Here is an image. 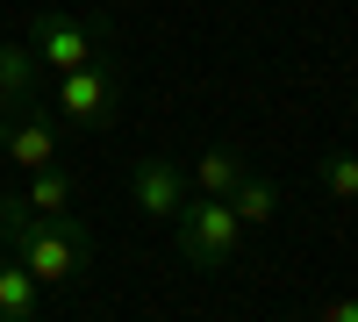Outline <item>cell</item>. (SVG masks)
Returning a JSON list of instances; mask_svg holds the SVG:
<instances>
[{
    "instance_id": "6da1fadb",
    "label": "cell",
    "mask_w": 358,
    "mask_h": 322,
    "mask_svg": "<svg viewBox=\"0 0 358 322\" xmlns=\"http://www.w3.org/2000/svg\"><path fill=\"white\" fill-rule=\"evenodd\" d=\"M0 244H8L43 286H79L94 272V229L72 208L65 215H36L22 193H0Z\"/></svg>"
},
{
    "instance_id": "7a4b0ae2",
    "label": "cell",
    "mask_w": 358,
    "mask_h": 322,
    "mask_svg": "<svg viewBox=\"0 0 358 322\" xmlns=\"http://www.w3.org/2000/svg\"><path fill=\"white\" fill-rule=\"evenodd\" d=\"M172 244H179V258H187L194 272H229L236 265V251H244V222H236V208L222 193H187V208H179L172 222Z\"/></svg>"
},
{
    "instance_id": "3957f363",
    "label": "cell",
    "mask_w": 358,
    "mask_h": 322,
    "mask_svg": "<svg viewBox=\"0 0 358 322\" xmlns=\"http://www.w3.org/2000/svg\"><path fill=\"white\" fill-rule=\"evenodd\" d=\"M50 94H57V115H65L72 129L101 136V129H115V115H122V72H115L108 57H94V65L57 72V79H50Z\"/></svg>"
},
{
    "instance_id": "277c9868",
    "label": "cell",
    "mask_w": 358,
    "mask_h": 322,
    "mask_svg": "<svg viewBox=\"0 0 358 322\" xmlns=\"http://www.w3.org/2000/svg\"><path fill=\"white\" fill-rule=\"evenodd\" d=\"M108 22L101 15H36L29 22V50H36V65L57 79V72H72V65H94V57H108Z\"/></svg>"
},
{
    "instance_id": "5b68a950",
    "label": "cell",
    "mask_w": 358,
    "mask_h": 322,
    "mask_svg": "<svg viewBox=\"0 0 358 322\" xmlns=\"http://www.w3.org/2000/svg\"><path fill=\"white\" fill-rule=\"evenodd\" d=\"M0 151H8L22 172H36V165H57L65 136H57L43 101H15V108H0Z\"/></svg>"
},
{
    "instance_id": "8992f818",
    "label": "cell",
    "mask_w": 358,
    "mask_h": 322,
    "mask_svg": "<svg viewBox=\"0 0 358 322\" xmlns=\"http://www.w3.org/2000/svg\"><path fill=\"white\" fill-rule=\"evenodd\" d=\"M129 200H136V215L172 222L179 208H187V172H179L172 158H136L129 165Z\"/></svg>"
},
{
    "instance_id": "52a82bcc",
    "label": "cell",
    "mask_w": 358,
    "mask_h": 322,
    "mask_svg": "<svg viewBox=\"0 0 358 322\" xmlns=\"http://www.w3.org/2000/svg\"><path fill=\"white\" fill-rule=\"evenodd\" d=\"M36 315H43V279L15 251H0V322H36Z\"/></svg>"
},
{
    "instance_id": "ba28073f",
    "label": "cell",
    "mask_w": 358,
    "mask_h": 322,
    "mask_svg": "<svg viewBox=\"0 0 358 322\" xmlns=\"http://www.w3.org/2000/svg\"><path fill=\"white\" fill-rule=\"evenodd\" d=\"M0 101H43V65H36V50H29V36L22 43H0Z\"/></svg>"
},
{
    "instance_id": "9c48e42d",
    "label": "cell",
    "mask_w": 358,
    "mask_h": 322,
    "mask_svg": "<svg viewBox=\"0 0 358 322\" xmlns=\"http://www.w3.org/2000/svg\"><path fill=\"white\" fill-rule=\"evenodd\" d=\"M229 208H236V222H244V229H273V215H280V180H265V172L251 165L244 180L229 186Z\"/></svg>"
},
{
    "instance_id": "30bf717a",
    "label": "cell",
    "mask_w": 358,
    "mask_h": 322,
    "mask_svg": "<svg viewBox=\"0 0 358 322\" xmlns=\"http://www.w3.org/2000/svg\"><path fill=\"white\" fill-rule=\"evenodd\" d=\"M244 172H251V158L236 151V143H215V151H201V158H194V180H187V186H201V193H222V200H229V186L244 180Z\"/></svg>"
},
{
    "instance_id": "8fae6325",
    "label": "cell",
    "mask_w": 358,
    "mask_h": 322,
    "mask_svg": "<svg viewBox=\"0 0 358 322\" xmlns=\"http://www.w3.org/2000/svg\"><path fill=\"white\" fill-rule=\"evenodd\" d=\"M22 200H29L36 215H65L72 200H79V186H72L65 165H36V172H29V186H22Z\"/></svg>"
},
{
    "instance_id": "7c38bea8",
    "label": "cell",
    "mask_w": 358,
    "mask_h": 322,
    "mask_svg": "<svg viewBox=\"0 0 358 322\" xmlns=\"http://www.w3.org/2000/svg\"><path fill=\"white\" fill-rule=\"evenodd\" d=\"M315 180L330 200H358V151H330V158H315Z\"/></svg>"
},
{
    "instance_id": "4fadbf2b",
    "label": "cell",
    "mask_w": 358,
    "mask_h": 322,
    "mask_svg": "<svg viewBox=\"0 0 358 322\" xmlns=\"http://www.w3.org/2000/svg\"><path fill=\"white\" fill-rule=\"evenodd\" d=\"M322 315H330V322H358V294L351 301H322Z\"/></svg>"
},
{
    "instance_id": "5bb4252c",
    "label": "cell",
    "mask_w": 358,
    "mask_h": 322,
    "mask_svg": "<svg viewBox=\"0 0 358 322\" xmlns=\"http://www.w3.org/2000/svg\"><path fill=\"white\" fill-rule=\"evenodd\" d=\"M0 108H8V101H0Z\"/></svg>"
}]
</instances>
